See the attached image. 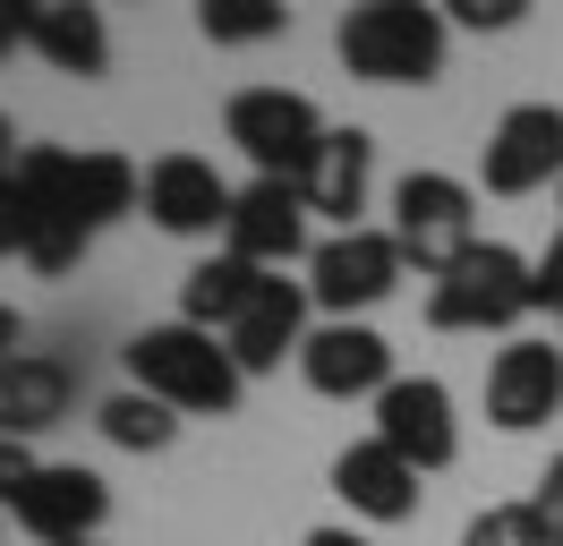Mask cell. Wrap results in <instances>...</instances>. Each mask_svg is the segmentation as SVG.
Masks as SVG:
<instances>
[{
    "instance_id": "cell-1",
    "label": "cell",
    "mask_w": 563,
    "mask_h": 546,
    "mask_svg": "<svg viewBox=\"0 0 563 546\" xmlns=\"http://www.w3.org/2000/svg\"><path fill=\"white\" fill-rule=\"evenodd\" d=\"M120 359H129V384L154 393V402H172L179 418H231L240 393H247L231 341H222V334H197V325H179V316H172V325H145Z\"/></svg>"
},
{
    "instance_id": "cell-2",
    "label": "cell",
    "mask_w": 563,
    "mask_h": 546,
    "mask_svg": "<svg viewBox=\"0 0 563 546\" xmlns=\"http://www.w3.org/2000/svg\"><path fill=\"white\" fill-rule=\"evenodd\" d=\"M444 43H453V26L427 0H358L342 18V34H333L342 68L367 77V86H435L444 77Z\"/></svg>"
},
{
    "instance_id": "cell-3",
    "label": "cell",
    "mask_w": 563,
    "mask_h": 546,
    "mask_svg": "<svg viewBox=\"0 0 563 546\" xmlns=\"http://www.w3.org/2000/svg\"><path fill=\"white\" fill-rule=\"evenodd\" d=\"M538 307V265L504 239H478L444 282H427V325L435 334H512Z\"/></svg>"
},
{
    "instance_id": "cell-4",
    "label": "cell",
    "mask_w": 563,
    "mask_h": 546,
    "mask_svg": "<svg viewBox=\"0 0 563 546\" xmlns=\"http://www.w3.org/2000/svg\"><path fill=\"white\" fill-rule=\"evenodd\" d=\"M393 248H401V265H419L427 282H444V273L478 248V197L461 188L453 171H410V179H393Z\"/></svg>"
},
{
    "instance_id": "cell-5",
    "label": "cell",
    "mask_w": 563,
    "mask_h": 546,
    "mask_svg": "<svg viewBox=\"0 0 563 546\" xmlns=\"http://www.w3.org/2000/svg\"><path fill=\"white\" fill-rule=\"evenodd\" d=\"M324 129L333 120L308 95H290V86H240V95L222 102V136L256 163V179H299V171L317 163Z\"/></svg>"
},
{
    "instance_id": "cell-6",
    "label": "cell",
    "mask_w": 563,
    "mask_h": 546,
    "mask_svg": "<svg viewBox=\"0 0 563 546\" xmlns=\"http://www.w3.org/2000/svg\"><path fill=\"white\" fill-rule=\"evenodd\" d=\"M401 248H393V231H324L317 256H308V299L324 307V325H367V307L393 299L401 291Z\"/></svg>"
},
{
    "instance_id": "cell-7",
    "label": "cell",
    "mask_w": 563,
    "mask_h": 546,
    "mask_svg": "<svg viewBox=\"0 0 563 546\" xmlns=\"http://www.w3.org/2000/svg\"><path fill=\"white\" fill-rule=\"evenodd\" d=\"M478 179L487 197H538L563 179V111L555 102H512L478 145Z\"/></svg>"
},
{
    "instance_id": "cell-8",
    "label": "cell",
    "mask_w": 563,
    "mask_h": 546,
    "mask_svg": "<svg viewBox=\"0 0 563 546\" xmlns=\"http://www.w3.org/2000/svg\"><path fill=\"white\" fill-rule=\"evenodd\" d=\"M308 197H299V179H247L240 197H231V231H222V248L231 256H247L256 273H282L299 265V256H317L308 248Z\"/></svg>"
},
{
    "instance_id": "cell-9",
    "label": "cell",
    "mask_w": 563,
    "mask_h": 546,
    "mask_svg": "<svg viewBox=\"0 0 563 546\" xmlns=\"http://www.w3.org/2000/svg\"><path fill=\"white\" fill-rule=\"evenodd\" d=\"M376 444H393L410 470H453L461 452V427H453V393L435 384V375H393L385 393H376Z\"/></svg>"
},
{
    "instance_id": "cell-10",
    "label": "cell",
    "mask_w": 563,
    "mask_h": 546,
    "mask_svg": "<svg viewBox=\"0 0 563 546\" xmlns=\"http://www.w3.org/2000/svg\"><path fill=\"white\" fill-rule=\"evenodd\" d=\"M9 521H18L26 538H43V546H86L111 521V487L86 470V461H43L35 487L9 504Z\"/></svg>"
},
{
    "instance_id": "cell-11",
    "label": "cell",
    "mask_w": 563,
    "mask_h": 546,
    "mask_svg": "<svg viewBox=\"0 0 563 546\" xmlns=\"http://www.w3.org/2000/svg\"><path fill=\"white\" fill-rule=\"evenodd\" d=\"M231 179L206 163V154H154L145 163V214H154V231L172 239H213L231 231Z\"/></svg>"
},
{
    "instance_id": "cell-12",
    "label": "cell",
    "mask_w": 563,
    "mask_h": 546,
    "mask_svg": "<svg viewBox=\"0 0 563 546\" xmlns=\"http://www.w3.org/2000/svg\"><path fill=\"white\" fill-rule=\"evenodd\" d=\"M555 410H563V350L538 341V334L504 341L487 359V418L504 436H529V427H547Z\"/></svg>"
},
{
    "instance_id": "cell-13",
    "label": "cell",
    "mask_w": 563,
    "mask_h": 546,
    "mask_svg": "<svg viewBox=\"0 0 563 546\" xmlns=\"http://www.w3.org/2000/svg\"><path fill=\"white\" fill-rule=\"evenodd\" d=\"M299 375H308V393H324V402H376L393 384V341L376 334V325H317L308 334V350H299Z\"/></svg>"
},
{
    "instance_id": "cell-14",
    "label": "cell",
    "mask_w": 563,
    "mask_h": 546,
    "mask_svg": "<svg viewBox=\"0 0 563 546\" xmlns=\"http://www.w3.org/2000/svg\"><path fill=\"white\" fill-rule=\"evenodd\" d=\"M308 282H282V273H265V291H256V307H247L240 325H231V359H240V375H274L282 359H299V350H308V334H317V325H308Z\"/></svg>"
},
{
    "instance_id": "cell-15",
    "label": "cell",
    "mask_w": 563,
    "mask_h": 546,
    "mask_svg": "<svg viewBox=\"0 0 563 546\" xmlns=\"http://www.w3.org/2000/svg\"><path fill=\"white\" fill-rule=\"evenodd\" d=\"M367 179H376V136H367V129H324L317 163L299 171V197H308L317 222L358 231V214H367Z\"/></svg>"
},
{
    "instance_id": "cell-16",
    "label": "cell",
    "mask_w": 563,
    "mask_h": 546,
    "mask_svg": "<svg viewBox=\"0 0 563 546\" xmlns=\"http://www.w3.org/2000/svg\"><path fill=\"white\" fill-rule=\"evenodd\" d=\"M77 402V375L69 359H43V350H18V359H0V436L9 444H35L52 436Z\"/></svg>"
},
{
    "instance_id": "cell-17",
    "label": "cell",
    "mask_w": 563,
    "mask_h": 546,
    "mask_svg": "<svg viewBox=\"0 0 563 546\" xmlns=\"http://www.w3.org/2000/svg\"><path fill=\"white\" fill-rule=\"evenodd\" d=\"M333 495L358 512V521H410L419 512V470L393 452V444L358 436L333 452Z\"/></svg>"
},
{
    "instance_id": "cell-18",
    "label": "cell",
    "mask_w": 563,
    "mask_h": 546,
    "mask_svg": "<svg viewBox=\"0 0 563 546\" xmlns=\"http://www.w3.org/2000/svg\"><path fill=\"white\" fill-rule=\"evenodd\" d=\"M26 52L60 77H103L111 68V26L86 0H26Z\"/></svg>"
},
{
    "instance_id": "cell-19",
    "label": "cell",
    "mask_w": 563,
    "mask_h": 546,
    "mask_svg": "<svg viewBox=\"0 0 563 546\" xmlns=\"http://www.w3.org/2000/svg\"><path fill=\"white\" fill-rule=\"evenodd\" d=\"M256 291H265V273L222 248V256H206V265H188V282H179V325H197V334H231L247 307H256Z\"/></svg>"
},
{
    "instance_id": "cell-20",
    "label": "cell",
    "mask_w": 563,
    "mask_h": 546,
    "mask_svg": "<svg viewBox=\"0 0 563 546\" xmlns=\"http://www.w3.org/2000/svg\"><path fill=\"white\" fill-rule=\"evenodd\" d=\"M69 197H77V222L86 231H111L120 214L145 205V171L111 145H77V171H69Z\"/></svg>"
},
{
    "instance_id": "cell-21",
    "label": "cell",
    "mask_w": 563,
    "mask_h": 546,
    "mask_svg": "<svg viewBox=\"0 0 563 546\" xmlns=\"http://www.w3.org/2000/svg\"><path fill=\"white\" fill-rule=\"evenodd\" d=\"M95 427H103V436L120 444V452H163V444L179 436V410H172V402H154V393H137V384H129V393H111V402L95 410Z\"/></svg>"
},
{
    "instance_id": "cell-22",
    "label": "cell",
    "mask_w": 563,
    "mask_h": 546,
    "mask_svg": "<svg viewBox=\"0 0 563 546\" xmlns=\"http://www.w3.org/2000/svg\"><path fill=\"white\" fill-rule=\"evenodd\" d=\"M290 26L282 0H197V34L222 43V52H247V43H274Z\"/></svg>"
},
{
    "instance_id": "cell-23",
    "label": "cell",
    "mask_w": 563,
    "mask_h": 546,
    "mask_svg": "<svg viewBox=\"0 0 563 546\" xmlns=\"http://www.w3.org/2000/svg\"><path fill=\"white\" fill-rule=\"evenodd\" d=\"M461 546H547V529H538V512H529V495H521V504H487L461 529Z\"/></svg>"
},
{
    "instance_id": "cell-24",
    "label": "cell",
    "mask_w": 563,
    "mask_h": 546,
    "mask_svg": "<svg viewBox=\"0 0 563 546\" xmlns=\"http://www.w3.org/2000/svg\"><path fill=\"white\" fill-rule=\"evenodd\" d=\"M529 0H444V26H470V34H504L521 26Z\"/></svg>"
},
{
    "instance_id": "cell-25",
    "label": "cell",
    "mask_w": 563,
    "mask_h": 546,
    "mask_svg": "<svg viewBox=\"0 0 563 546\" xmlns=\"http://www.w3.org/2000/svg\"><path fill=\"white\" fill-rule=\"evenodd\" d=\"M529 512H538V529H547V546H563V452L538 470V487H529Z\"/></svg>"
},
{
    "instance_id": "cell-26",
    "label": "cell",
    "mask_w": 563,
    "mask_h": 546,
    "mask_svg": "<svg viewBox=\"0 0 563 546\" xmlns=\"http://www.w3.org/2000/svg\"><path fill=\"white\" fill-rule=\"evenodd\" d=\"M35 444H9L0 436V504H18V495H26V487H35Z\"/></svg>"
},
{
    "instance_id": "cell-27",
    "label": "cell",
    "mask_w": 563,
    "mask_h": 546,
    "mask_svg": "<svg viewBox=\"0 0 563 546\" xmlns=\"http://www.w3.org/2000/svg\"><path fill=\"white\" fill-rule=\"evenodd\" d=\"M538 307L563 316V222H555V239H547V256H538Z\"/></svg>"
},
{
    "instance_id": "cell-28",
    "label": "cell",
    "mask_w": 563,
    "mask_h": 546,
    "mask_svg": "<svg viewBox=\"0 0 563 546\" xmlns=\"http://www.w3.org/2000/svg\"><path fill=\"white\" fill-rule=\"evenodd\" d=\"M26 52V0H0V61Z\"/></svg>"
},
{
    "instance_id": "cell-29",
    "label": "cell",
    "mask_w": 563,
    "mask_h": 546,
    "mask_svg": "<svg viewBox=\"0 0 563 546\" xmlns=\"http://www.w3.org/2000/svg\"><path fill=\"white\" fill-rule=\"evenodd\" d=\"M18 163H26V145H18V129H9V111H0V188L18 179Z\"/></svg>"
},
{
    "instance_id": "cell-30",
    "label": "cell",
    "mask_w": 563,
    "mask_h": 546,
    "mask_svg": "<svg viewBox=\"0 0 563 546\" xmlns=\"http://www.w3.org/2000/svg\"><path fill=\"white\" fill-rule=\"evenodd\" d=\"M18 341H26V316L0 299V359H18Z\"/></svg>"
},
{
    "instance_id": "cell-31",
    "label": "cell",
    "mask_w": 563,
    "mask_h": 546,
    "mask_svg": "<svg viewBox=\"0 0 563 546\" xmlns=\"http://www.w3.org/2000/svg\"><path fill=\"white\" fill-rule=\"evenodd\" d=\"M299 546H376V538H358V529H308Z\"/></svg>"
},
{
    "instance_id": "cell-32",
    "label": "cell",
    "mask_w": 563,
    "mask_h": 546,
    "mask_svg": "<svg viewBox=\"0 0 563 546\" xmlns=\"http://www.w3.org/2000/svg\"><path fill=\"white\" fill-rule=\"evenodd\" d=\"M86 546H103V538H86Z\"/></svg>"
}]
</instances>
